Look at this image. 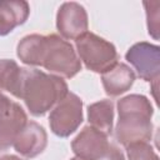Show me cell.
<instances>
[{
    "label": "cell",
    "instance_id": "cell-1",
    "mask_svg": "<svg viewBox=\"0 0 160 160\" xmlns=\"http://www.w3.org/2000/svg\"><path fill=\"white\" fill-rule=\"evenodd\" d=\"M119 119L115 139L126 148L134 142H149L152 138V105L145 95L130 94L118 101Z\"/></svg>",
    "mask_w": 160,
    "mask_h": 160
},
{
    "label": "cell",
    "instance_id": "cell-2",
    "mask_svg": "<svg viewBox=\"0 0 160 160\" xmlns=\"http://www.w3.org/2000/svg\"><path fill=\"white\" fill-rule=\"evenodd\" d=\"M68 92L69 88L64 79L38 69L22 68L20 99L32 116L45 115Z\"/></svg>",
    "mask_w": 160,
    "mask_h": 160
},
{
    "label": "cell",
    "instance_id": "cell-3",
    "mask_svg": "<svg viewBox=\"0 0 160 160\" xmlns=\"http://www.w3.org/2000/svg\"><path fill=\"white\" fill-rule=\"evenodd\" d=\"M41 66L51 75L71 79L81 70V61L74 46L56 34L45 35Z\"/></svg>",
    "mask_w": 160,
    "mask_h": 160
},
{
    "label": "cell",
    "instance_id": "cell-4",
    "mask_svg": "<svg viewBox=\"0 0 160 160\" xmlns=\"http://www.w3.org/2000/svg\"><path fill=\"white\" fill-rule=\"evenodd\" d=\"M75 46L80 61L94 72L104 74L118 64L119 54L114 44L94 32L88 31L79 36Z\"/></svg>",
    "mask_w": 160,
    "mask_h": 160
},
{
    "label": "cell",
    "instance_id": "cell-5",
    "mask_svg": "<svg viewBox=\"0 0 160 160\" xmlns=\"http://www.w3.org/2000/svg\"><path fill=\"white\" fill-rule=\"evenodd\" d=\"M84 120L82 100L69 91L50 111V130L59 138H68L78 130Z\"/></svg>",
    "mask_w": 160,
    "mask_h": 160
},
{
    "label": "cell",
    "instance_id": "cell-6",
    "mask_svg": "<svg viewBox=\"0 0 160 160\" xmlns=\"http://www.w3.org/2000/svg\"><path fill=\"white\" fill-rule=\"evenodd\" d=\"M126 61L136 70L138 76L148 82L159 81L160 78V48L140 41L129 48L125 54Z\"/></svg>",
    "mask_w": 160,
    "mask_h": 160
},
{
    "label": "cell",
    "instance_id": "cell-7",
    "mask_svg": "<svg viewBox=\"0 0 160 160\" xmlns=\"http://www.w3.org/2000/svg\"><path fill=\"white\" fill-rule=\"evenodd\" d=\"M26 122L28 116L22 106L0 92V152L12 146Z\"/></svg>",
    "mask_w": 160,
    "mask_h": 160
},
{
    "label": "cell",
    "instance_id": "cell-8",
    "mask_svg": "<svg viewBox=\"0 0 160 160\" xmlns=\"http://www.w3.org/2000/svg\"><path fill=\"white\" fill-rule=\"evenodd\" d=\"M56 29L61 38L68 40H76L88 32L89 20L85 8L75 1L61 4L56 14Z\"/></svg>",
    "mask_w": 160,
    "mask_h": 160
},
{
    "label": "cell",
    "instance_id": "cell-9",
    "mask_svg": "<svg viewBox=\"0 0 160 160\" xmlns=\"http://www.w3.org/2000/svg\"><path fill=\"white\" fill-rule=\"evenodd\" d=\"M108 135L89 126H85L71 141V150L81 160H96L109 148Z\"/></svg>",
    "mask_w": 160,
    "mask_h": 160
},
{
    "label": "cell",
    "instance_id": "cell-10",
    "mask_svg": "<svg viewBox=\"0 0 160 160\" xmlns=\"http://www.w3.org/2000/svg\"><path fill=\"white\" fill-rule=\"evenodd\" d=\"M46 145L48 134L45 129L35 121H28L16 135L12 144L15 151L26 159H32L40 155L45 150Z\"/></svg>",
    "mask_w": 160,
    "mask_h": 160
},
{
    "label": "cell",
    "instance_id": "cell-11",
    "mask_svg": "<svg viewBox=\"0 0 160 160\" xmlns=\"http://www.w3.org/2000/svg\"><path fill=\"white\" fill-rule=\"evenodd\" d=\"M135 81L134 70L124 62H118L110 70L101 74V82L106 95L119 96L132 86Z\"/></svg>",
    "mask_w": 160,
    "mask_h": 160
},
{
    "label": "cell",
    "instance_id": "cell-12",
    "mask_svg": "<svg viewBox=\"0 0 160 160\" xmlns=\"http://www.w3.org/2000/svg\"><path fill=\"white\" fill-rule=\"evenodd\" d=\"M30 15V6L24 0H0V36L10 34L22 25Z\"/></svg>",
    "mask_w": 160,
    "mask_h": 160
},
{
    "label": "cell",
    "instance_id": "cell-13",
    "mask_svg": "<svg viewBox=\"0 0 160 160\" xmlns=\"http://www.w3.org/2000/svg\"><path fill=\"white\" fill-rule=\"evenodd\" d=\"M88 120L91 128L110 135L114 125V102L109 99L92 102L88 106Z\"/></svg>",
    "mask_w": 160,
    "mask_h": 160
},
{
    "label": "cell",
    "instance_id": "cell-14",
    "mask_svg": "<svg viewBox=\"0 0 160 160\" xmlns=\"http://www.w3.org/2000/svg\"><path fill=\"white\" fill-rule=\"evenodd\" d=\"M45 48V35L30 34L24 36L16 46V55L21 62L30 66H41Z\"/></svg>",
    "mask_w": 160,
    "mask_h": 160
},
{
    "label": "cell",
    "instance_id": "cell-15",
    "mask_svg": "<svg viewBox=\"0 0 160 160\" xmlns=\"http://www.w3.org/2000/svg\"><path fill=\"white\" fill-rule=\"evenodd\" d=\"M21 84H22V68H20L15 60L1 59L0 60V92L8 91L15 98L20 99Z\"/></svg>",
    "mask_w": 160,
    "mask_h": 160
},
{
    "label": "cell",
    "instance_id": "cell-16",
    "mask_svg": "<svg viewBox=\"0 0 160 160\" xmlns=\"http://www.w3.org/2000/svg\"><path fill=\"white\" fill-rule=\"evenodd\" d=\"M125 149L129 160H160L150 142H134Z\"/></svg>",
    "mask_w": 160,
    "mask_h": 160
},
{
    "label": "cell",
    "instance_id": "cell-17",
    "mask_svg": "<svg viewBox=\"0 0 160 160\" xmlns=\"http://www.w3.org/2000/svg\"><path fill=\"white\" fill-rule=\"evenodd\" d=\"M145 12H146V22H148V32L149 35L158 40L159 39V2H144Z\"/></svg>",
    "mask_w": 160,
    "mask_h": 160
},
{
    "label": "cell",
    "instance_id": "cell-18",
    "mask_svg": "<svg viewBox=\"0 0 160 160\" xmlns=\"http://www.w3.org/2000/svg\"><path fill=\"white\" fill-rule=\"evenodd\" d=\"M96 160H125V156H124L122 151L116 145L110 142L108 150Z\"/></svg>",
    "mask_w": 160,
    "mask_h": 160
},
{
    "label": "cell",
    "instance_id": "cell-19",
    "mask_svg": "<svg viewBox=\"0 0 160 160\" xmlns=\"http://www.w3.org/2000/svg\"><path fill=\"white\" fill-rule=\"evenodd\" d=\"M0 160H22L16 155H4L0 158Z\"/></svg>",
    "mask_w": 160,
    "mask_h": 160
},
{
    "label": "cell",
    "instance_id": "cell-20",
    "mask_svg": "<svg viewBox=\"0 0 160 160\" xmlns=\"http://www.w3.org/2000/svg\"><path fill=\"white\" fill-rule=\"evenodd\" d=\"M70 160H81V159H79V158H76V156H74V158H71Z\"/></svg>",
    "mask_w": 160,
    "mask_h": 160
}]
</instances>
